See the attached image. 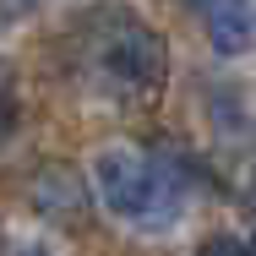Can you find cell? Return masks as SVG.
<instances>
[{
  "instance_id": "6da1fadb",
  "label": "cell",
  "mask_w": 256,
  "mask_h": 256,
  "mask_svg": "<svg viewBox=\"0 0 256 256\" xmlns=\"http://www.w3.org/2000/svg\"><path fill=\"white\" fill-rule=\"evenodd\" d=\"M93 191L98 202L136 229H164L186 207V180L169 158L136 153V148H109L93 158Z\"/></svg>"
},
{
  "instance_id": "7a4b0ae2",
  "label": "cell",
  "mask_w": 256,
  "mask_h": 256,
  "mask_svg": "<svg viewBox=\"0 0 256 256\" xmlns=\"http://www.w3.org/2000/svg\"><path fill=\"white\" fill-rule=\"evenodd\" d=\"M88 71L114 98H153L169 71V50L131 11H104L88 33Z\"/></svg>"
},
{
  "instance_id": "3957f363",
  "label": "cell",
  "mask_w": 256,
  "mask_h": 256,
  "mask_svg": "<svg viewBox=\"0 0 256 256\" xmlns=\"http://www.w3.org/2000/svg\"><path fill=\"white\" fill-rule=\"evenodd\" d=\"M191 11L202 16L207 44H212L218 54L256 50V6L251 0H191Z\"/></svg>"
},
{
  "instance_id": "277c9868",
  "label": "cell",
  "mask_w": 256,
  "mask_h": 256,
  "mask_svg": "<svg viewBox=\"0 0 256 256\" xmlns=\"http://www.w3.org/2000/svg\"><path fill=\"white\" fill-rule=\"evenodd\" d=\"M33 202L44 207V212H71V207H82V180L71 174V169H38V186H33Z\"/></svg>"
},
{
  "instance_id": "5b68a950",
  "label": "cell",
  "mask_w": 256,
  "mask_h": 256,
  "mask_svg": "<svg viewBox=\"0 0 256 256\" xmlns=\"http://www.w3.org/2000/svg\"><path fill=\"white\" fill-rule=\"evenodd\" d=\"M196 256H251V251H246L240 240H229V234H218V240H207V246H202Z\"/></svg>"
},
{
  "instance_id": "8992f818",
  "label": "cell",
  "mask_w": 256,
  "mask_h": 256,
  "mask_svg": "<svg viewBox=\"0 0 256 256\" xmlns=\"http://www.w3.org/2000/svg\"><path fill=\"white\" fill-rule=\"evenodd\" d=\"M44 0H0V22H16V16H28V11H38Z\"/></svg>"
},
{
  "instance_id": "52a82bcc",
  "label": "cell",
  "mask_w": 256,
  "mask_h": 256,
  "mask_svg": "<svg viewBox=\"0 0 256 256\" xmlns=\"http://www.w3.org/2000/svg\"><path fill=\"white\" fill-rule=\"evenodd\" d=\"M11 131V98H0V136Z\"/></svg>"
},
{
  "instance_id": "ba28073f",
  "label": "cell",
  "mask_w": 256,
  "mask_h": 256,
  "mask_svg": "<svg viewBox=\"0 0 256 256\" xmlns=\"http://www.w3.org/2000/svg\"><path fill=\"white\" fill-rule=\"evenodd\" d=\"M28 256H50V251H28Z\"/></svg>"
}]
</instances>
